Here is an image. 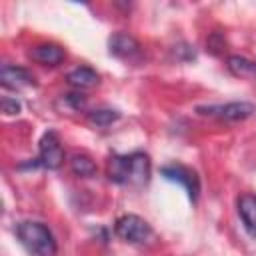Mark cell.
Segmentation results:
<instances>
[{
	"label": "cell",
	"mask_w": 256,
	"mask_h": 256,
	"mask_svg": "<svg viewBox=\"0 0 256 256\" xmlns=\"http://www.w3.org/2000/svg\"><path fill=\"white\" fill-rule=\"evenodd\" d=\"M16 238L30 256H56L58 244L50 228L36 220H22L16 224Z\"/></svg>",
	"instance_id": "6da1fadb"
},
{
	"label": "cell",
	"mask_w": 256,
	"mask_h": 256,
	"mask_svg": "<svg viewBox=\"0 0 256 256\" xmlns=\"http://www.w3.org/2000/svg\"><path fill=\"white\" fill-rule=\"evenodd\" d=\"M114 232L120 240L130 242V244H144L152 238V228L150 224L136 216V214H124L114 222Z\"/></svg>",
	"instance_id": "7a4b0ae2"
},
{
	"label": "cell",
	"mask_w": 256,
	"mask_h": 256,
	"mask_svg": "<svg viewBox=\"0 0 256 256\" xmlns=\"http://www.w3.org/2000/svg\"><path fill=\"white\" fill-rule=\"evenodd\" d=\"M196 112L200 116H212V118H220L226 122H240V120L250 118L256 112V106L250 102H226V104L198 106Z\"/></svg>",
	"instance_id": "3957f363"
},
{
	"label": "cell",
	"mask_w": 256,
	"mask_h": 256,
	"mask_svg": "<svg viewBox=\"0 0 256 256\" xmlns=\"http://www.w3.org/2000/svg\"><path fill=\"white\" fill-rule=\"evenodd\" d=\"M64 162V150H62V144L56 136V132L48 130L42 138H40V144H38V158H36V164L48 168V170H58Z\"/></svg>",
	"instance_id": "277c9868"
},
{
	"label": "cell",
	"mask_w": 256,
	"mask_h": 256,
	"mask_svg": "<svg viewBox=\"0 0 256 256\" xmlns=\"http://www.w3.org/2000/svg\"><path fill=\"white\" fill-rule=\"evenodd\" d=\"M160 174L170 182L182 184L192 202L198 200V196H200V180H198V176H196V172L192 168L182 166V164H166V166L160 168Z\"/></svg>",
	"instance_id": "5b68a950"
},
{
	"label": "cell",
	"mask_w": 256,
	"mask_h": 256,
	"mask_svg": "<svg viewBox=\"0 0 256 256\" xmlns=\"http://www.w3.org/2000/svg\"><path fill=\"white\" fill-rule=\"evenodd\" d=\"M150 172H152V164L148 154L144 152L126 154V184L144 186L150 180Z\"/></svg>",
	"instance_id": "8992f818"
},
{
	"label": "cell",
	"mask_w": 256,
	"mask_h": 256,
	"mask_svg": "<svg viewBox=\"0 0 256 256\" xmlns=\"http://www.w3.org/2000/svg\"><path fill=\"white\" fill-rule=\"evenodd\" d=\"M0 84L4 88H10V90H20V88L36 86V80H34V76L26 68L4 64L0 68Z\"/></svg>",
	"instance_id": "52a82bcc"
},
{
	"label": "cell",
	"mask_w": 256,
	"mask_h": 256,
	"mask_svg": "<svg viewBox=\"0 0 256 256\" xmlns=\"http://www.w3.org/2000/svg\"><path fill=\"white\" fill-rule=\"evenodd\" d=\"M28 58L42 64V66H58L64 62L66 58V52L62 46L58 44H52V42H44V44H38V46H32L30 52H28Z\"/></svg>",
	"instance_id": "ba28073f"
},
{
	"label": "cell",
	"mask_w": 256,
	"mask_h": 256,
	"mask_svg": "<svg viewBox=\"0 0 256 256\" xmlns=\"http://www.w3.org/2000/svg\"><path fill=\"white\" fill-rule=\"evenodd\" d=\"M108 48H110V54H112V56L124 58V60L132 58V56H136V54L140 52L138 40H136L134 36L126 34V32H116V34H112L110 40H108Z\"/></svg>",
	"instance_id": "9c48e42d"
},
{
	"label": "cell",
	"mask_w": 256,
	"mask_h": 256,
	"mask_svg": "<svg viewBox=\"0 0 256 256\" xmlns=\"http://www.w3.org/2000/svg\"><path fill=\"white\" fill-rule=\"evenodd\" d=\"M236 210L246 232L256 240V194H240L236 200Z\"/></svg>",
	"instance_id": "30bf717a"
},
{
	"label": "cell",
	"mask_w": 256,
	"mask_h": 256,
	"mask_svg": "<svg viewBox=\"0 0 256 256\" xmlns=\"http://www.w3.org/2000/svg\"><path fill=\"white\" fill-rule=\"evenodd\" d=\"M66 82L76 88V90H86V88H92L100 82V76L94 68H88V66H78L74 70H70L66 74Z\"/></svg>",
	"instance_id": "8fae6325"
},
{
	"label": "cell",
	"mask_w": 256,
	"mask_h": 256,
	"mask_svg": "<svg viewBox=\"0 0 256 256\" xmlns=\"http://www.w3.org/2000/svg\"><path fill=\"white\" fill-rule=\"evenodd\" d=\"M226 66L238 78H256V62L254 60H248L244 56L232 54V56L226 58Z\"/></svg>",
	"instance_id": "7c38bea8"
},
{
	"label": "cell",
	"mask_w": 256,
	"mask_h": 256,
	"mask_svg": "<svg viewBox=\"0 0 256 256\" xmlns=\"http://www.w3.org/2000/svg\"><path fill=\"white\" fill-rule=\"evenodd\" d=\"M70 170H72V174H76L80 178H90V176L96 174L98 168H96V162L90 156H86V154H74L70 158Z\"/></svg>",
	"instance_id": "4fadbf2b"
},
{
	"label": "cell",
	"mask_w": 256,
	"mask_h": 256,
	"mask_svg": "<svg viewBox=\"0 0 256 256\" xmlns=\"http://www.w3.org/2000/svg\"><path fill=\"white\" fill-rule=\"evenodd\" d=\"M108 178L116 184H126V156L112 154L108 160Z\"/></svg>",
	"instance_id": "5bb4252c"
},
{
	"label": "cell",
	"mask_w": 256,
	"mask_h": 256,
	"mask_svg": "<svg viewBox=\"0 0 256 256\" xmlns=\"http://www.w3.org/2000/svg\"><path fill=\"white\" fill-rule=\"evenodd\" d=\"M118 118H120V112H118V110H112V108H98V110H92V112L88 114L90 124L100 126V128L110 126V124L116 122Z\"/></svg>",
	"instance_id": "9a60e30c"
},
{
	"label": "cell",
	"mask_w": 256,
	"mask_h": 256,
	"mask_svg": "<svg viewBox=\"0 0 256 256\" xmlns=\"http://www.w3.org/2000/svg\"><path fill=\"white\" fill-rule=\"evenodd\" d=\"M62 104V112H78L84 108L86 104V96L82 92H68V94H62V98L58 100V106Z\"/></svg>",
	"instance_id": "2e32d148"
},
{
	"label": "cell",
	"mask_w": 256,
	"mask_h": 256,
	"mask_svg": "<svg viewBox=\"0 0 256 256\" xmlns=\"http://www.w3.org/2000/svg\"><path fill=\"white\" fill-rule=\"evenodd\" d=\"M224 44H226V40H224V36H222L220 32H212V34L208 36V40H206V48H208V52H212V54H220L222 48H224Z\"/></svg>",
	"instance_id": "e0dca14e"
},
{
	"label": "cell",
	"mask_w": 256,
	"mask_h": 256,
	"mask_svg": "<svg viewBox=\"0 0 256 256\" xmlns=\"http://www.w3.org/2000/svg\"><path fill=\"white\" fill-rule=\"evenodd\" d=\"M0 108H2V112H4V114H8V116H14V114H20V110H22V104H20L16 98L4 96V98L0 100Z\"/></svg>",
	"instance_id": "ac0fdd59"
},
{
	"label": "cell",
	"mask_w": 256,
	"mask_h": 256,
	"mask_svg": "<svg viewBox=\"0 0 256 256\" xmlns=\"http://www.w3.org/2000/svg\"><path fill=\"white\" fill-rule=\"evenodd\" d=\"M174 54L180 58V60H194V48L192 46H188V44H178V46H174Z\"/></svg>",
	"instance_id": "d6986e66"
}]
</instances>
